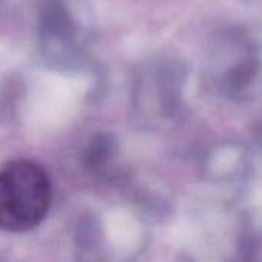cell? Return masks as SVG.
<instances>
[{
  "label": "cell",
  "instance_id": "1",
  "mask_svg": "<svg viewBox=\"0 0 262 262\" xmlns=\"http://www.w3.org/2000/svg\"><path fill=\"white\" fill-rule=\"evenodd\" d=\"M50 205L51 182L40 165L13 161L0 168V230H33L45 219Z\"/></svg>",
  "mask_w": 262,
  "mask_h": 262
},
{
  "label": "cell",
  "instance_id": "2",
  "mask_svg": "<svg viewBox=\"0 0 262 262\" xmlns=\"http://www.w3.org/2000/svg\"><path fill=\"white\" fill-rule=\"evenodd\" d=\"M40 37L51 48H70L74 45L76 24L63 0H43L39 11Z\"/></svg>",
  "mask_w": 262,
  "mask_h": 262
},
{
  "label": "cell",
  "instance_id": "3",
  "mask_svg": "<svg viewBox=\"0 0 262 262\" xmlns=\"http://www.w3.org/2000/svg\"><path fill=\"white\" fill-rule=\"evenodd\" d=\"M111 150H113V139L110 136H103V135L96 136L90 142V147H88V151H86L88 164L90 165L105 164V161L108 159Z\"/></svg>",
  "mask_w": 262,
  "mask_h": 262
},
{
  "label": "cell",
  "instance_id": "4",
  "mask_svg": "<svg viewBox=\"0 0 262 262\" xmlns=\"http://www.w3.org/2000/svg\"><path fill=\"white\" fill-rule=\"evenodd\" d=\"M260 242L256 236L245 234L239 239L236 262H259Z\"/></svg>",
  "mask_w": 262,
  "mask_h": 262
}]
</instances>
